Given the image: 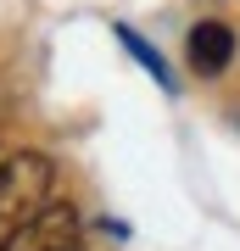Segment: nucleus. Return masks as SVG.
<instances>
[{"label":"nucleus","mask_w":240,"mask_h":251,"mask_svg":"<svg viewBox=\"0 0 240 251\" xmlns=\"http://www.w3.org/2000/svg\"><path fill=\"white\" fill-rule=\"evenodd\" d=\"M6 251H84V224H79V212H73V206L51 201Z\"/></svg>","instance_id":"nucleus-2"},{"label":"nucleus","mask_w":240,"mask_h":251,"mask_svg":"<svg viewBox=\"0 0 240 251\" xmlns=\"http://www.w3.org/2000/svg\"><path fill=\"white\" fill-rule=\"evenodd\" d=\"M185 56H190V73H196V78H218V73L229 67V56H235L229 23H196L190 39H185Z\"/></svg>","instance_id":"nucleus-3"},{"label":"nucleus","mask_w":240,"mask_h":251,"mask_svg":"<svg viewBox=\"0 0 240 251\" xmlns=\"http://www.w3.org/2000/svg\"><path fill=\"white\" fill-rule=\"evenodd\" d=\"M112 34H117V45H123V50L134 56V62H140V67H145V73H151V78L162 84V90H173V67H168V62H162V56L151 50V39H145V34H134V28H129V23H117V28H112Z\"/></svg>","instance_id":"nucleus-4"},{"label":"nucleus","mask_w":240,"mask_h":251,"mask_svg":"<svg viewBox=\"0 0 240 251\" xmlns=\"http://www.w3.org/2000/svg\"><path fill=\"white\" fill-rule=\"evenodd\" d=\"M56 201V162L45 151L0 156V251Z\"/></svg>","instance_id":"nucleus-1"}]
</instances>
